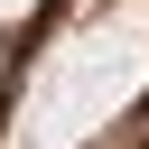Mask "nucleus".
Listing matches in <instances>:
<instances>
[{
	"mask_svg": "<svg viewBox=\"0 0 149 149\" xmlns=\"http://www.w3.org/2000/svg\"><path fill=\"white\" fill-rule=\"evenodd\" d=\"M0 149H149V0H0Z\"/></svg>",
	"mask_w": 149,
	"mask_h": 149,
	"instance_id": "1",
	"label": "nucleus"
}]
</instances>
